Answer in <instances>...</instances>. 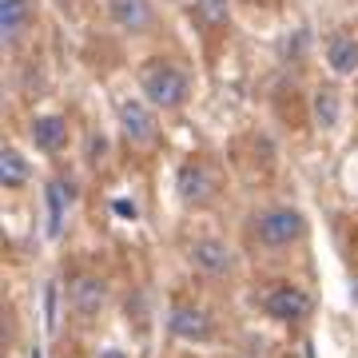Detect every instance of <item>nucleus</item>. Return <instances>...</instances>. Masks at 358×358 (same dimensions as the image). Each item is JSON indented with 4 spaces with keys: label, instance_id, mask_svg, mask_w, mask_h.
<instances>
[{
    "label": "nucleus",
    "instance_id": "obj_21",
    "mask_svg": "<svg viewBox=\"0 0 358 358\" xmlns=\"http://www.w3.org/2000/svg\"><path fill=\"white\" fill-rule=\"evenodd\" d=\"M32 358H44V355H40V350H32Z\"/></svg>",
    "mask_w": 358,
    "mask_h": 358
},
{
    "label": "nucleus",
    "instance_id": "obj_22",
    "mask_svg": "<svg viewBox=\"0 0 358 358\" xmlns=\"http://www.w3.org/2000/svg\"><path fill=\"white\" fill-rule=\"evenodd\" d=\"M355 108H358V96H355Z\"/></svg>",
    "mask_w": 358,
    "mask_h": 358
},
{
    "label": "nucleus",
    "instance_id": "obj_12",
    "mask_svg": "<svg viewBox=\"0 0 358 358\" xmlns=\"http://www.w3.org/2000/svg\"><path fill=\"white\" fill-rule=\"evenodd\" d=\"M36 20V0H0V36L4 44H16Z\"/></svg>",
    "mask_w": 358,
    "mask_h": 358
},
{
    "label": "nucleus",
    "instance_id": "obj_8",
    "mask_svg": "<svg viewBox=\"0 0 358 358\" xmlns=\"http://www.w3.org/2000/svg\"><path fill=\"white\" fill-rule=\"evenodd\" d=\"M192 267L207 279H223L235 271V251L227 243H219V239H199L192 247Z\"/></svg>",
    "mask_w": 358,
    "mask_h": 358
},
{
    "label": "nucleus",
    "instance_id": "obj_18",
    "mask_svg": "<svg viewBox=\"0 0 358 358\" xmlns=\"http://www.w3.org/2000/svg\"><path fill=\"white\" fill-rule=\"evenodd\" d=\"M112 211H115L120 219H136V215H140V207H136V203H128V199H115V203H112Z\"/></svg>",
    "mask_w": 358,
    "mask_h": 358
},
{
    "label": "nucleus",
    "instance_id": "obj_13",
    "mask_svg": "<svg viewBox=\"0 0 358 358\" xmlns=\"http://www.w3.org/2000/svg\"><path fill=\"white\" fill-rule=\"evenodd\" d=\"M322 56H327V68H331L334 76H355L358 72V36H350V32H334V36L327 40Z\"/></svg>",
    "mask_w": 358,
    "mask_h": 358
},
{
    "label": "nucleus",
    "instance_id": "obj_14",
    "mask_svg": "<svg viewBox=\"0 0 358 358\" xmlns=\"http://www.w3.org/2000/svg\"><path fill=\"white\" fill-rule=\"evenodd\" d=\"M28 179H32V164H28L24 152H16V148H4L0 152V183L16 192V187H24Z\"/></svg>",
    "mask_w": 358,
    "mask_h": 358
},
{
    "label": "nucleus",
    "instance_id": "obj_17",
    "mask_svg": "<svg viewBox=\"0 0 358 358\" xmlns=\"http://www.w3.org/2000/svg\"><path fill=\"white\" fill-rule=\"evenodd\" d=\"M103 155H108V136H103V131H92L88 136V143H84V159H88L92 167L100 164Z\"/></svg>",
    "mask_w": 358,
    "mask_h": 358
},
{
    "label": "nucleus",
    "instance_id": "obj_2",
    "mask_svg": "<svg viewBox=\"0 0 358 358\" xmlns=\"http://www.w3.org/2000/svg\"><path fill=\"white\" fill-rule=\"evenodd\" d=\"M303 235H307V219H303V211H294V207H267L255 219V239L263 247H271V251L299 243Z\"/></svg>",
    "mask_w": 358,
    "mask_h": 358
},
{
    "label": "nucleus",
    "instance_id": "obj_11",
    "mask_svg": "<svg viewBox=\"0 0 358 358\" xmlns=\"http://www.w3.org/2000/svg\"><path fill=\"white\" fill-rule=\"evenodd\" d=\"M28 136H32V143H36V152L56 155V152H64V143H68V120L56 115V112H44V115H36V120L28 124Z\"/></svg>",
    "mask_w": 358,
    "mask_h": 358
},
{
    "label": "nucleus",
    "instance_id": "obj_1",
    "mask_svg": "<svg viewBox=\"0 0 358 358\" xmlns=\"http://www.w3.org/2000/svg\"><path fill=\"white\" fill-rule=\"evenodd\" d=\"M140 92L143 100L159 108V112H179L192 100V76L171 60H148L140 68Z\"/></svg>",
    "mask_w": 358,
    "mask_h": 358
},
{
    "label": "nucleus",
    "instance_id": "obj_10",
    "mask_svg": "<svg viewBox=\"0 0 358 358\" xmlns=\"http://www.w3.org/2000/svg\"><path fill=\"white\" fill-rule=\"evenodd\" d=\"M176 192H179L183 203H207V199L215 195V176H211L203 164L187 159V164L179 167V176H176Z\"/></svg>",
    "mask_w": 358,
    "mask_h": 358
},
{
    "label": "nucleus",
    "instance_id": "obj_5",
    "mask_svg": "<svg viewBox=\"0 0 358 358\" xmlns=\"http://www.w3.org/2000/svg\"><path fill=\"white\" fill-rule=\"evenodd\" d=\"M263 310H267L275 322H303L310 315V294L303 287H291V282H282L275 291H267L263 299Z\"/></svg>",
    "mask_w": 358,
    "mask_h": 358
},
{
    "label": "nucleus",
    "instance_id": "obj_16",
    "mask_svg": "<svg viewBox=\"0 0 358 358\" xmlns=\"http://www.w3.org/2000/svg\"><path fill=\"white\" fill-rule=\"evenodd\" d=\"M192 8L207 28H223L231 20V0H195Z\"/></svg>",
    "mask_w": 358,
    "mask_h": 358
},
{
    "label": "nucleus",
    "instance_id": "obj_4",
    "mask_svg": "<svg viewBox=\"0 0 358 358\" xmlns=\"http://www.w3.org/2000/svg\"><path fill=\"white\" fill-rule=\"evenodd\" d=\"M103 303H108V282L100 279V275H72L68 279V307L76 310L80 319H96L103 310Z\"/></svg>",
    "mask_w": 358,
    "mask_h": 358
},
{
    "label": "nucleus",
    "instance_id": "obj_3",
    "mask_svg": "<svg viewBox=\"0 0 358 358\" xmlns=\"http://www.w3.org/2000/svg\"><path fill=\"white\" fill-rule=\"evenodd\" d=\"M115 120H120L124 140L136 143V148H148L155 140V108L148 100H120L115 103Z\"/></svg>",
    "mask_w": 358,
    "mask_h": 358
},
{
    "label": "nucleus",
    "instance_id": "obj_6",
    "mask_svg": "<svg viewBox=\"0 0 358 358\" xmlns=\"http://www.w3.org/2000/svg\"><path fill=\"white\" fill-rule=\"evenodd\" d=\"M108 16H112V24L120 28V32L143 36V32H152V24H155V4L152 0H108Z\"/></svg>",
    "mask_w": 358,
    "mask_h": 358
},
{
    "label": "nucleus",
    "instance_id": "obj_7",
    "mask_svg": "<svg viewBox=\"0 0 358 358\" xmlns=\"http://www.w3.org/2000/svg\"><path fill=\"white\" fill-rule=\"evenodd\" d=\"M167 331L183 343H203V338H211V315L192 307V303H179L167 310Z\"/></svg>",
    "mask_w": 358,
    "mask_h": 358
},
{
    "label": "nucleus",
    "instance_id": "obj_9",
    "mask_svg": "<svg viewBox=\"0 0 358 358\" xmlns=\"http://www.w3.org/2000/svg\"><path fill=\"white\" fill-rule=\"evenodd\" d=\"M72 203H76V183L64 179V176H52L48 183H44V207H48V235L52 239L60 235V227H64Z\"/></svg>",
    "mask_w": 358,
    "mask_h": 358
},
{
    "label": "nucleus",
    "instance_id": "obj_20",
    "mask_svg": "<svg viewBox=\"0 0 358 358\" xmlns=\"http://www.w3.org/2000/svg\"><path fill=\"white\" fill-rule=\"evenodd\" d=\"M96 358H128V355H124V350H100Z\"/></svg>",
    "mask_w": 358,
    "mask_h": 358
},
{
    "label": "nucleus",
    "instance_id": "obj_15",
    "mask_svg": "<svg viewBox=\"0 0 358 358\" xmlns=\"http://www.w3.org/2000/svg\"><path fill=\"white\" fill-rule=\"evenodd\" d=\"M315 124H319V128H338V115H343V96H338V92L334 88H319L315 92Z\"/></svg>",
    "mask_w": 358,
    "mask_h": 358
},
{
    "label": "nucleus",
    "instance_id": "obj_19",
    "mask_svg": "<svg viewBox=\"0 0 358 358\" xmlns=\"http://www.w3.org/2000/svg\"><path fill=\"white\" fill-rule=\"evenodd\" d=\"M56 299H60L56 294V282H48V327L52 331H56Z\"/></svg>",
    "mask_w": 358,
    "mask_h": 358
}]
</instances>
